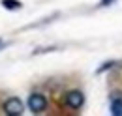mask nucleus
Instances as JSON below:
<instances>
[{
  "label": "nucleus",
  "instance_id": "4",
  "mask_svg": "<svg viewBox=\"0 0 122 116\" xmlns=\"http://www.w3.org/2000/svg\"><path fill=\"white\" fill-rule=\"evenodd\" d=\"M109 112L115 116H122V97L120 96H113L109 101Z\"/></svg>",
  "mask_w": 122,
  "mask_h": 116
},
{
  "label": "nucleus",
  "instance_id": "3",
  "mask_svg": "<svg viewBox=\"0 0 122 116\" xmlns=\"http://www.w3.org/2000/svg\"><path fill=\"white\" fill-rule=\"evenodd\" d=\"M2 109H4V112L8 116H21L25 112V103L21 101L19 97L11 96V97H8L6 101L2 103Z\"/></svg>",
  "mask_w": 122,
  "mask_h": 116
},
{
  "label": "nucleus",
  "instance_id": "7",
  "mask_svg": "<svg viewBox=\"0 0 122 116\" xmlns=\"http://www.w3.org/2000/svg\"><path fill=\"white\" fill-rule=\"evenodd\" d=\"M113 2H115V0H102V4H103V6H109V4H113Z\"/></svg>",
  "mask_w": 122,
  "mask_h": 116
},
{
  "label": "nucleus",
  "instance_id": "8",
  "mask_svg": "<svg viewBox=\"0 0 122 116\" xmlns=\"http://www.w3.org/2000/svg\"><path fill=\"white\" fill-rule=\"evenodd\" d=\"M2 47H4V41H2V39H0V49H2Z\"/></svg>",
  "mask_w": 122,
  "mask_h": 116
},
{
  "label": "nucleus",
  "instance_id": "1",
  "mask_svg": "<svg viewBox=\"0 0 122 116\" xmlns=\"http://www.w3.org/2000/svg\"><path fill=\"white\" fill-rule=\"evenodd\" d=\"M85 101H86V96H85V92L83 90H79V88H71V90H68L66 94H64V105L70 109V111H81L83 107H85Z\"/></svg>",
  "mask_w": 122,
  "mask_h": 116
},
{
  "label": "nucleus",
  "instance_id": "2",
  "mask_svg": "<svg viewBox=\"0 0 122 116\" xmlns=\"http://www.w3.org/2000/svg\"><path fill=\"white\" fill-rule=\"evenodd\" d=\"M26 105H28V111L34 112V114H40V112H45L47 111V97L43 94H40V92H32L30 96H28V99H26Z\"/></svg>",
  "mask_w": 122,
  "mask_h": 116
},
{
  "label": "nucleus",
  "instance_id": "6",
  "mask_svg": "<svg viewBox=\"0 0 122 116\" xmlns=\"http://www.w3.org/2000/svg\"><path fill=\"white\" fill-rule=\"evenodd\" d=\"M115 64H117L115 60H109V62H105V64H103L100 69H96V73H103L105 69H109V68H115Z\"/></svg>",
  "mask_w": 122,
  "mask_h": 116
},
{
  "label": "nucleus",
  "instance_id": "5",
  "mask_svg": "<svg viewBox=\"0 0 122 116\" xmlns=\"http://www.w3.org/2000/svg\"><path fill=\"white\" fill-rule=\"evenodd\" d=\"M0 4H2V8H6L8 11H13V10H21V8H23V4H21L19 0H0Z\"/></svg>",
  "mask_w": 122,
  "mask_h": 116
}]
</instances>
